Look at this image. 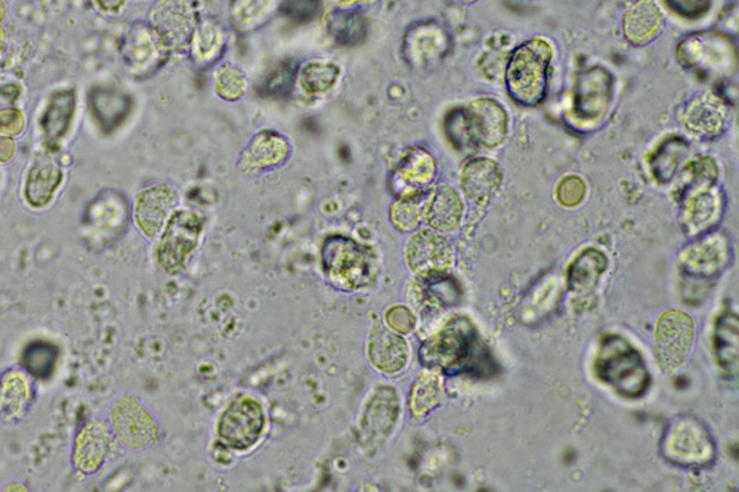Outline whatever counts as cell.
Wrapping results in <instances>:
<instances>
[{
  "mask_svg": "<svg viewBox=\"0 0 739 492\" xmlns=\"http://www.w3.org/2000/svg\"><path fill=\"white\" fill-rule=\"evenodd\" d=\"M670 6L685 18H697L706 14L710 8V0H667Z\"/></svg>",
  "mask_w": 739,
  "mask_h": 492,
  "instance_id": "ee69618b",
  "label": "cell"
},
{
  "mask_svg": "<svg viewBox=\"0 0 739 492\" xmlns=\"http://www.w3.org/2000/svg\"><path fill=\"white\" fill-rule=\"evenodd\" d=\"M728 262V241L720 234L701 237L700 240L685 247L680 255V263L685 271L703 277L719 274Z\"/></svg>",
  "mask_w": 739,
  "mask_h": 492,
  "instance_id": "44dd1931",
  "label": "cell"
},
{
  "mask_svg": "<svg viewBox=\"0 0 739 492\" xmlns=\"http://www.w3.org/2000/svg\"><path fill=\"white\" fill-rule=\"evenodd\" d=\"M473 349V327L465 318H456L423 342L419 360L429 370L447 373L462 367Z\"/></svg>",
  "mask_w": 739,
  "mask_h": 492,
  "instance_id": "52a82bcc",
  "label": "cell"
},
{
  "mask_svg": "<svg viewBox=\"0 0 739 492\" xmlns=\"http://www.w3.org/2000/svg\"><path fill=\"white\" fill-rule=\"evenodd\" d=\"M731 111L722 98L711 92L697 95L683 107L680 123L700 141H713L728 129Z\"/></svg>",
  "mask_w": 739,
  "mask_h": 492,
  "instance_id": "30bf717a",
  "label": "cell"
},
{
  "mask_svg": "<svg viewBox=\"0 0 739 492\" xmlns=\"http://www.w3.org/2000/svg\"><path fill=\"white\" fill-rule=\"evenodd\" d=\"M58 360V349L49 343L36 342L26 349L23 364L34 377L48 379Z\"/></svg>",
  "mask_w": 739,
  "mask_h": 492,
  "instance_id": "f35d334b",
  "label": "cell"
},
{
  "mask_svg": "<svg viewBox=\"0 0 739 492\" xmlns=\"http://www.w3.org/2000/svg\"><path fill=\"white\" fill-rule=\"evenodd\" d=\"M120 51L132 73L148 76L165 64L169 48L153 26L136 24L126 34Z\"/></svg>",
  "mask_w": 739,
  "mask_h": 492,
  "instance_id": "4fadbf2b",
  "label": "cell"
},
{
  "mask_svg": "<svg viewBox=\"0 0 739 492\" xmlns=\"http://www.w3.org/2000/svg\"><path fill=\"white\" fill-rule=\"evenodd\" d=\"M23 126L24 120L20 111L14 110V108L0 111V132L15 135V133L21 132Z\"/></svg>",
  "mask_w": 739,
  "mask_h": 492,
  "instance_id": "f6af8a7d",
  "label": "cell"
},
{
  "mask_svg": "<svg viewBox=\"0 0 739 492\" xmlns=\"http://www.w3.org/2000/svg\"><path fill=\"white\" fill-rule=\"evenodd\" d=\"M111 450V436L101 422H89L80 430L74 450V466L83 473H94L105 463Z\"/></svg>",
  "mask_w": 739,
  "mask_h": 492,
  "instance_id": "603a6c76",
  "label": "cell"
},
{
  "mask_svg": "<svg viewBox=\"0 0 739 492\" xmlns=\"http://www.w3.org/2000/svg\"><path fill=\"white\" fill-rule=\"evenodd\" d=\"M15 86H3V88H0V105H6L11 104V102H14L15 99L18 97L17 94H14Z\"/></svg>",
  "mask_w": 739,
  "mask_h": 492,
  "instance_id": "7dc6e473",
  "label": "cell"
},
{
  "mask_svg": "<svg viewBox=\"0 0 739 492\" xmlns=\"http://www.w3.org/2000/svg\"><path fill=\"white\" fill-rule=\"evenodd\" d=\"M151 21L169 49L185 51L191 45L197 23L188 0H159Z\"/></svg>",
  "mask_w": 739,
  "mask_h": 492,
  "instance_id": "5bb4252c",
  "label": "cell"
},
{
  "mask_svg": "<svg viewBox=\"0 0 739 492\" xmlns=\"http://www.w3.org/2000/svg\"><path fill=\"white\" fill-rule=\"evenodd\" d=\"M586 184L580 176H567L556 188V198L564 207H575L586 197Z\"/></svg>",
  "mask_w": 739,
  "mask_h": 492,
  "instance_id": "b9f144b4",
  "label": "cell"
},
{
  "mask_svg": "<svg viewBox=\"0 0 739 492\" xmlns=\"http://www.w3.org/2000/svg\"><path fill=\"white\" fill-rule=\"evenodd\" d=\"M683 200L682 228L691 237L710 231L722 218L723 196L713 185L686 194Z\"/></svg>",
  "mask_w": 739,
  "mask_h": 492,
  "instance_id": "ac0fdd59",
  "label": "cell"
},
{
  "mask_svg": "<svg viewBox=\"0 0 739 492\" xmlns=\"http://www.w3.org/2000/svg\"><path fill=\"white\" fill-rule=\"evenodd\" d=\"M462 2H465V3H475V2H478V0H462Z\"/></svg>",
  "mask_w": 739,
  "mask_h": 492,
  "instance_id": "f907efd6",
  "label": "cell"
},
{
  "mask_svg": "<svg viewBox=\"0 0 739 492\" xmlns=\"http://www.w3.org/2000/svg\"><path fill=\"white\" fill-rule=\"evenodd\" d=\"M92 116L102 131H114L128 117L131 99L113 89L97 88L89 95Z\"/></svg>",
  "mask_w": 739,
  "mask_h": 492,
  "instance_id": "83f0119b",
  "label": "cell"
},
{
  "mask_svg": "<svg viewBox=\"0 0 739 492\" xmlns=\"http://www.w3.org/2000/svg\"><path fill=\"white\" fill-rule=\"evenodd\" d=\"M385 323L395 333L405 336V334L413 333L417 320L414 311H411L408 306L395 305L386 309Z\"/></svg>",
  "mask_w": 739,
  "mask_h": 492,
  "instance_id": "7bdbcfd3",
  "label": "cell"
},
{
  "mask_svg": "<svg viewBox=\"0 0 739 492\" xmlns=\"http://www.w3.org/2000/svg\"><path fill=\"white\" fill-rule=\"evenodd\" d=\"M689 145L683 139H667L655 151L651 159V170L654 178L661 184L672 181L677 170L688 159Z\"/></svg>",
  "mask_w": 739,
  "mask_h": 492,
  "instance_id": "d6a6232c",
  "label": "cell"
},
{
  "mask_svg": "<svg viewBox=\"0 0 739 492\" xmlns=\"http://www.w3.org/2000/svg\"><path fill=\"white\" fill-rule=\"evenodd\" d=\"M267 419L264 408L250 396H238L219 417V441L230 450L249 451L261 441Z\"/></svg>",
  "mask_w": 739,
  "mask_h": 492,
  "instance_id": "5b68a950",
  "label": "cell"
},
{
  "mask_svg": "<svg viewBox=\"0 0 739 492\" xmlns=\"http://www.w3.org/2000/svg\"><path fill=\"white\" fill-rule=\"evenodd\" d=\"M606 266L608 259L599 250L586 249L581 252L568 268L567 283L572 295H590L604 277Z\"/></svg>",
  "mask_w": 739,
  "mask_h": 492,
  "instance_id": "cb8c5ba5",
  "label": "cell"
},
{
  "mask_svg": "<svg viewBox=\"0 0 739 492\" xmlns=\"http://www.w3.org/2000/svg\"><path fill=\"white\" fill-rule=\"evenodd\" d=\"M400 417V398L392 386L380 385L364 407L361 439L366 447L379 448L391 435Z\"/></svg>",
  "mask_w": 739,
  "mask_h": 492,
  "instance_id": "7c38bea8",
  "label": "cell"
},
{
  "mask_svg": "<svg viewBox=\"0 0 739 492\" xmlns=\"http://www.w3.org/2000/svg\"><path fill=\"white\" fill-rule=\"evenodd\" d=\"M249 80L240 67L231 63L221 64L213 76V91L219 98L236 102L246 95Z\"/></svg>",
  "mask_w": 739,
  "mask_h": 492,
  "instance_id": "d590c367",
  "label": "cell"
},
{
  "mask_svg": "<svg viewBox=\"0 0 739 492\" xmlns=\"http://www.w3.org/2000/svg\"><path fill=\"white\" fill-rule=\"evenodd\" d=\"M162 232L157 262L169 274H178L202 241L204 218L193 210H176Z\"/></svg>",
  "mask_w": 739,
  "mask_h": 492,
  "instance_id": "277c9868",
  "label": "cell"
},
{
  "mask_svg": "<svg viewBox=\"0 0 739 492\" xmlns=\"http://www.w3.org/2000/svg\"><path fill=\"white\" fill-rule=\"evenodd\" d=\"M444 402V388L437 370H425L417 376L408 395V408L414 419H423Z\"/></svg>",
  "mask_w": 739,
  "mask_h": 492,
  "instance_id": "f1b7e54d",
  "label": "cell"
},
{
  "mask_svg": "<svg viewBox=\"0 0 739 492\" xmlns=\"http://www.w3.org/2000/svg\"><path fill=\"white\" fill-rule=\"evenodd\" d=\"M437 173V159L431 151L423 147L405 148L392 170V191L397 197L426 193L431 190Z\"/></svg>",
  "mask_w": 739,
  "mask_h": 492,
  "instance_id": "9c48e42d",
  "label": "cell"
},
{
  "mask_svg": "<svg viewBox=\"0 0 739 492\" xmlns=\"http://www.w3.org/2000/svg\"><path fill=\"white\" fill-rule=\"evenodd\" d=\"M367 355L370 364L383 374H397L403 371L410 358V348L403 334L391 328L376 326L371 330L367 342Z\"/></svg>",
  "mask_w": 739,
  "mask_h": 492,
  "instance_id": "d6986e66",
  "label": "cell"
},
{
  "mask_svg": "<svg viewBox=\"0 0 739 492\" xmlns=\"http://www.w3.org/2000/svg\"><path fill=\"white\" fill-rule=\"evenodd\" d=\"M320 263L327 281L343 292L367 289L379 278L376 253L346 235H330L323 241Z\"/></svg>",
  "mask_w": 739,
  "mask_h": 492,
  "instance_id": "6da1fadb",
  "label": "cell"
},
{
  "mask_svg": "<svg viewBox=\"0 0 739 492\" xmlns=\"http://www.w3.org/2000/svg\"><path fill=\"white\" fill-rule=\"evenodd\" d=\"M667 451H672L673 459L683 463H700L711 459L713 447L703 427L680 423L667 439Z\"/></svg>",
  "mask_w": 739,
  "mask_h": 492,
  "instance_id": "d4e9b609",
  "label": "cell"
},
{
  "mask_svg": "<svg viewBox=\"0 0 739 492\" xmlns=\"http://www.w3.org/2000/svg\"><path fill=\"white\" fill-rule=\"evenodd\" d=\"M664 21L666 17L657 0H635L624 12V37L633 46L649 45L663 32Z\"/></svg>",
  "mask_w": 739,
  "mask_h": 492,
  "instance_id": "ffe728a7",
  "label": "cell"
},
{
  "mask_svg": "<svg viewBox=\"0 0 739 492\" xmlns=\"http://www.w3.org/2000/svg\"><path fill=\"white\" fill-rule=\"evenodd\" d=\"M326 29L337 45L352 48L361 45L369 34V23L361 12L342 9L327 17Z\"/></svg>",
  "mask_w": 739,
  "mask_h": 492,
  "instance_id": "4dcf8cb0",
  "label": "cell"
},
{
  "mask_svg": "<svg viewBox=\"0 0 739 492\" xmlns=\"http://www.w3.org/2000/svg\"><path fill=\"white\" fill-rule=\"evenodd\" d=\"M74 105H76V99H74L73 91L57 92L49 99L48 107L40 120L43 141L49 147L58 144L70 129Z\"/></svg>",
  "mask_w": 739,
  "mask_h": 492,
  "instance_id": "4316f807",
  "label": "cell"
},
{
  "mask_svg": "<svg viewBox=\"0 0 739 492\" xmlns=\"http://www.w3.org/2000/svg\"><path fill=\"white\" fill-rule=\"evenodd\" d=\"M340 68L329 61H311L299 71V83L305 94L318 97L327 94L339 82Z\"/></svg>",
  "mask_w": 739,
  "mask_h": 492,
  "instance_id": "836d02e7",
  "label": "cell"
},
{
  "mask_svg": "<svg viewBox=\"0 0 739 492\" xmlns=\"http://www.w3.org/2000/svg\"><path fill=\"white\" fill-rule=\"evenodd\" d=\"M448 139L460 148L494 150L509 135V113L493 98H476L445 120Z\"/></svg>",
  "mask_w": 739,
  "mask_h": 492,
  "instance_id": "7a4b0ae2",
  "label": "cell"
},
{
  "mask_svg": "<svg viewBox=\"0 0 739 492\" xmlns=\"http://www.w3.org/2000/svg\"><path fill=\"white\" fill-rule=\"evenodd\" d=\"M296 79H298V67L292 61H287L274 68L265 77L262 92L268 97H286L295 86Z\"/></svg>",
  "mask_w": 739,
  "mask_h": 492,
  "instance_id": "ab89813d",
  "label": "cell"
},
{
  "mask_svg": "<svg viewBox=\"0 0 739 492\" xmlns=\"http://www.w3.org/2000/svg\"><path fill=\"white\" fill-rule=\"evenodd\" d=\"M98 5L107 12H119L125 0H97Z\"/></svg>",
  "mask_w": 739,
  "mask_h": 492,
  "instance_id": "c3c4849f",
  "label": "cell"
},
{
  "mask_svg": "<svg viewBox=\"0 0 739 492\" xmlns=\"http://www.w3.org/2000/svg\"><path fill=\"white\" fill-rule=\"evenodd\" d=\"M111 417L117 438L132 450L153 447L160 439V427L154 417L131 396L114 404Z\"/></svg>",
  "mask_w": 739,
  "mask_h": 492,
  "instance_id": "8fae6325",
  "label": "cell"
},
{
  "mask_svg": "<svg viewBox=\"0 0 739 492\" xmlns=\"http://www.w3.org/2000/svg\"><path fill=\"white\" fill-rule=\"evenodd\" d=\"M283 14L298 24L315 20L321 11V0H284Z\"/></svg>",
  "mask_w": 739,
  "mask_h": 492,
  "instance_id": "60d3db41",
  "label": "cell"
},
{
  "mask_svg": "<svg viewBox=\"0 0 739 492\" xmlns=\"http://www.w3.org/2000/svg\"><path fill=\"white\" fill-rule=\"evenodd\" d=\"M337 5L343 9H351L354 6L367 5V3L373 2V0H335Z\"/></svg>",
  "mask_w": 739,
  "mask_h": 492,
  "instance_id": "681fc988",
  "label": "cell"
},
{
  "mask_svg": "<svg viewBox=\"0 0 739 492\" xmlns=\"http://www.w3.org/2000/svg\"><path fill=\"white\" fill-rule=\"evenodd\" d=\"M292 153V145L286 136L264 129L253 136L238 160V167L246 175L267 172L281 166Z\"/></svg>",
  "mask_w": 739,
  "mask_h": 492,
  "instance_id": "e0dca14e",
  "label": "cell"
},
{
  "mask_svg": "<svg viewBox=\"0 0 739 492\" xmlns=\"http://www.w3.org/2000/svg\"><path fill=\"white\" fill-rule=\"evenodd\" d=\"M32 402V386L20 371H8L0 379V414L17 420L26 414Z\"/></svg>",
  "mask_w": 739,
  "mask_h": 492,
  "instance_id": "f546056e",
  "label": "cell"
},
{
  "mask_svg": "<svg viewBox=\"0 0 739 492\" xmlns=\"http://www.w3.org/2000/svg\"><path fill=\"white\" fill-rule=\"evenodd\" d=\"M463 213L465 204L459 191L451 185H439L429 194L425 224L431 230L450 234L462 224Z\"/></svg>",
  "mask_w": 739,
  "mask_h": 492,
  "instance_id": "7402d4cb",
  "label": "cell"
},
{
  "mask_svg": "<svg viewBox=\"0 0 739 492\" xmlns=\"http://www.w3.org/2000/svg\"><path fill=\"white\" fill-rule=\"evenodd\" d=\"M405 262L419 280L448 277L454 265L453 244L441 232L419 228L405 244Z\"/></svg>",
  "mask_w": 739,
  "mask_h": 492,
  "instance_id": "8992f818",
  "label": "cell"
},
{
  "mask_svg": "<svg viewBox=\"0 0 739 492\" xmlns=\"http://www.w3.org/2000/svg\"><path fill=\"white\" fill-rule=\"evenodd\" d=\"M63 173L49 154H40L27 178L26 197L33 207H42L51 201L60 187Z\"/></svg>",
  "mask_w": 739,
  "mask_h": 492,
  "instance_id": "484cf974",
  "label": "cell"
},
{
  "mask_svg": "<svg viewBox=\"0 0 739 492\" xmlns=\"http://www.w3.org/2000/svg\"><path fill=\"white\" fill-rule=\"evenodd\" d=\"M225 45V33L222 27L213 20L197 24L190 48L199 63H212Z\"/></svg>",
  "mask_w": 739,
  "mask_h": 492,
  "instance_id": "e575fe53",
  "label": "cell"
},
{
  "mask_svg": "<svg viewBox=\"0 0 739 492\" xmlns=\"http://www.w3.org/2000/svg\"><path fill=\"white\" fill-rule=\"evenodd\" d=\"M694 321L685 312L670 309L661 315L655 330V357L664 371L683 367L694 345Z\"/></svg>",
  "mask_w": 739,
  "mask_h": 492,
  "instance_id": "ba28073f",
  "label": "cell"
},
{
  "mask_svg": "<svg viewBox=\"0 0 739 492\" xmlns=\"http://www.w3.org/2000/svg\"><path fill=\"white\" fill-rule=\"evenodd\" d=\"M553 57L555 48L543 37H534L516 48L506 68L510 97L525 107L540 104L546 97Z\"/></svg>",
  "mask_w": 739,
  "mask_h": 492,
  "instance_id": "3957f363",
  "label": "cell"
},
{
  "mask_svg": "<svg viewBox=\"0 0 739 492\" xmlns=\"http://www.w3.org/2000/svg\"><path fill=\"white\" fill-rule=\"evenodd\" d=\"M431 190L414 196L397 197L389 207V221L395 230L414 232L425 224L426 204Z\"/></svg>",
  "mask_w": 739,
  "mask_h": 492,
  "instance_id": "1f68e13d",
  "label": "cell"
},
{
  "mask_svg": "<svg viewBox=\"0 0 739 492\" xmlns=\"http://www.w3.org/2000/svg\"><path fill=\"white\" fill-rule=\"evenodd\" d=\"M274 0H233L231 21L241 32L261 26L271 14Z\"/></svg>",
  "mask_w": 739,
  "mask_h": 492,
  "instance_id": "8d00e7d4",
  "label": "cell"
},
{
  "mask_svg": "<svg viewBox=\"0 0 739 492\" xmlns=\"http://www.w3.org/2000/svg\"><path fill=\"white\" fill-rule=\"evenodd\" d=\"M179 196L168 185H156L142 191L136 198L135 218L139 230L148 238L159 237L166 224L178 210Z\"/></svg>",
  "mask_w": 739,
  "mask_h": 492,
  "instance_id": "2e32d148",
  "label": "cell"
},
{
  "mask_svg": "<svg viewBox=\"0 0 739 492\" xmlns=\"http://www.w3.org/2000/svg\"><path fill=\"white\" fill-rule=\"evenodd\" d=\"M717 175H719V169H717L716 162L710 157H701V159L686 164L685 169L682 170V175H680L679 190L677 191L682 194V197H685L686 194L692 193V191L713 185Z\"/></svg>",
  "mask_w": 739,
  "mask_h": 492,
  "instance_id": "74e56055",
  "label": "cell"
},
{
  "mask_svg": "<svg viewBox=\"0 0 739 492\" xmlns=\"http://www.w3.org/2000/svg\"><path fill=\"white\" fill-rule=\"evenodd\" d=\"M14 154V142L8 138H0V160L6 162Z\"/></svg>",
  "mask_w": 739,
  "mask_h": 492,
  "instance_id": "bcb514c9",
  "label": "cell"
},
{
  "mask_svg": "<svg viewBox=\"0 0 739 492\" xmlns=\"http://www.w3.org/2000/svg\"><path fill=\"white\" fill-rule=\"evenodd\" d=\"M503 187L502 167L488 157H473L460 170V188L471 203L487 207Z\"/></svg>",
  "mask_w": 739,
  "mask_h": 492,
  "instance_id": "9a60e30c",
  "label": "cell"
}]
</instances>
